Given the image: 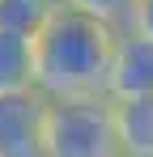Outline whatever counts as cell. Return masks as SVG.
I'll use <instances>...</instances> for the list:
<instances>
[{"label":"cell","instance_id":"cell-6","mask_svg":"<svg viewBox=\"0 0 153 157\" xmlns=\"http://www.w3.org/2000/svg\"><path fill=\"white\" fill-rule=\"evenodd\" d=\"M34 89V47L0 30V98L4 94H30Z\"/></svg>","mask_w":153,"mask_h":157},{"label":"cell","instance_id":"cell-2","mask_svg":"<svg viewBox=\"0 0 153 157\" xmlns=\"http://www.w3.org/2000/svg\"><path fill=\"white\" fill-rule=\"evenodd\" d=\"M43 157H119L115 106L106 94L60 98L43 115Z\"/></svg>","mask_w":153,"mask_h":157},{"label":"cell","instance_id":"cell-7","mask_svg":"<svg viewBox=\"0 0 153 157\" xmlns=\"http://www.w3.org/2000/svg\"><path fill=\"white\" fill-rule=\"evenodd\" d=\"M60 9H64L60 0H0V30L34 43Z\"/></svg>","mask_w":153,"mask_h":157},{"label":"cell","instance_id":"cell-1","mask_svg":"<svg viewBox=\"0 0 153 157\" xmlns=\"http://www.w3.org/2000/svg\"><path fill=\"white\" fill-rule=\"evenodd\" d=\"M111 30L81 17L73 9H60L34 47V94L43 102L60 98H94L106 85V59H111Z\"/></svg>","mask_w":153,"mask_h":157},{"label":"cell","instance_id":"cell-9","mask_svg":"<svg viewBox=\"0 0 153 157\" xmlns=\"http://www.w3.org/2000/svg\"><path fill=\"white\" fill-rule=\"evenodd\" d=\"M132 30L153 38V0H136V13H132Z\"/></svg>","mask_w":153,"mask_h":157},{"label":"cell","instance_id":"cell-4","mask_svg":"<svg viewBox=\"0 0 153 157\" xmlns=\"http://www.w3.org/2000/svg\"><path fill=\"white\" fill-rule=\"evenodd\" d=\"M43 115L47 102L30 94L0 98V157H43Z\"/></svg>","mask_w":153,"mask_h":157},{"label":"cell","instance_id":"cell-8","mask_svg":"<svg viewBox=\"0 0 153 157\" xmlns=\"http://www.w3.org/2000/svg\"><path fill=\"white\" fill-rule=\"evenodd\" d=\"M60 4L89 17V21H98V26H106L111 34L132 30V13H136V0H60Z\"/></svg>","mask_w":153,"mask_h":157},{"label":"cell","instance_id":"cell-5","mask_svg":"<svg viewBox=\"0 0 153 157\" xmlns=\"http://www.w3.org/2000/svg\"><path fill=\"white\" fill-rule=\"evenodd\" d=\"M115 106V140L119 157H153V94L149 98H128Z\"/></svg>","mask_w":153,"mask_h":157},{"label":"cell","instance_id":"cell-3","mask_svg":"<svg viewBox=\"0 0 153 157\" xmlns=\"http://www.w3.org/2000/svg\"><path fill=\"white\" fill-rule=\"evenodd\" d=\"M102 94L111 102L149 98L153 94V38L136 34V30H119L111 38V59H106Z\"/></svg>","mask_w":153,"mask_h":157}]
</instances>
